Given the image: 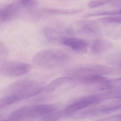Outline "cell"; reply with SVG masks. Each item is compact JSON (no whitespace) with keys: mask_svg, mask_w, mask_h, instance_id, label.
I'll return each mask as SVG.
<instances>
[{"mask_svg":"<svg viewBox=\"0 0 121 121\" xmlns=\"http://www.w3.org/2000/svg\"><path fill=\"white\" fill-rule=\"evenodd\" d=\"M73 78L72 77H64L58 78L52 81L47 86L44 87V91L52 92L59 86L64 85L72 81Z\"/></svg>","mask_w":121,"mask_h":121,"instance_id":"4fadbf2b","label":"cell"},{"mask_svg":"<svg viewBox=\"0 0 121 121\" xmlns=\"http://www.w3.org/2000/svg\"><path fill=\"white\" fill-rule=\"evenodd\" d=\"M18 4L27 8H35L37 6V0H18Z\"/></svg>","mask_w":121,"mask_h":121,"instance_id":"ffe728a7","label":"cell"},{"mask_svg":"<svg viewBox=\"0 0 121 121\" xmlns=\"http://www.w3.org/2000/svg\"><path fill=\"white\" fill-rule=\"evenodd\" d=\"M121 100H117L92 108L91 115L96 116L113 113L121 109Z\"/></svg>","mask_w":121,"mask_h":121,"instance_id":"9c48e42d","label":"cell"},{"mask_svg":"<svg viewBox=\"0 0 121 121\" xmlns=\"http://www.w3.org/2000/svg\"><path fill=\"white\" fill-rule=\"evenodd\" d=\"M121 13V10H104L94 11L87 13L84 15V17L87 18L92 16H116L118 15Z\"/></svg>","mask_w":121,"mask_h":121,"instance_id":"2e32d148","label":"cell"},{"mask_svg":"<svg viewBox=\"0 0 121 121\" xmlns=\"http://www.w3.org/2000/svg\"><path fill=\"white\" fill-rule=\"evenodd\" d=\"M44 32L47 39L52 41L58 39L60 41L63 38L62 37H64V34L71 35L69 28H64L58 26L46 28Z\"/></svg>","mask_w":121,"mask_h":121,"instance_id":"30bf717a","label":"cell"},{"mask_svg":"<svg viewBox=\"0 0 121 121\" xmlns=\"http://www.w3.org/2000/svg\"><path fill=\"white\" fill-rule=\"evenodd\" d=\"M102 95H88L78 99L67 105L63 113L67 117H70L79 111L92 105L98 104L104 100Z\"/></svg>","mask_w":121,"mask_h":121,"instance_id":"5b68a950","label":"cell"},{"mask_svg":"<svg viewBox=\"0 0 121 121\" xmlns=\"http://www.w3.org/2000/svg\"><path fill=\"white\" fill-rule=\"evenodd\" d=\"M62 44L71 48L73 51L81 54L87 52L89 44L86 41L80 38L64 37L60 40Z\"/></svg>","mask_w":121,"mask_h":121,"instance_id":"ba28073f","label":"cell"},{"mask_svg":"<svg viewBox=\"0 0 121 121\" xmlns=\"http://www.w3.org/2000/svg\"><path fill=\"white\" fill-rule=\"evenodd\" d=\"M121 115H117L111 117L102 119H99L96 121H121Z\"/></svg>","mask_w":121,"mask_h":121,"instance_id":"7402d4cb","label":"cell"},{"mask_svg":"<svg viewBox=\"0 0 121 121\" xmlns=\"http://www.w3.org/2000/svg\"><path fill=\"white\" fill-rule=\"evenodd\" d=\"M20 101L16 95L9 94L0 99V108L5 107Z\"/></svg>","mask_w":121,"mask_h":121,"instance_id":"e0dca14e","label":"cell"},{"mask_svg":"<svg viewBox=\"0 0 121 121\" xmlns=\"http://www.w3.org/2000/svg\"><path fill=\"white\" fill-rule=\"evenodd\" d=\"M8 89L10 94L18 96L20 101L35 96L44 91V87L38 82L27 79L15 82Z\"/></svg>","mask_w":121,"mask_h":121,"instance_id":"7a4b0ae2","label":"cell"},{"mask_svg":"<svg viewBox=\"0 0 121 121\" xmlns=\"http://www.w3.org/2000/svg\"><path fill=\"white\" fill-rule=\"evenodd\" d=\"M55 104H38L21 107L13 112L10 118L29 120L39 118L51 112L57 110Z\"/></svg>","mask_w":121,"mask_h":121,"instance_id":"3957f363","label":"cell"},{"mask_svg":"<svg viewBox=\"0 0 121 121\" xmlns=\"http://www.w3.org/2000/svg\"><path fill=\"white\" fill-rule=\"evenodd\" d=\"M112 44L108 40L101 38H97L94 40L91 45V51L94 54H102L109 49Z\"/></svg>","mask_w":121,"mask_h":121,"instance_id":"8fae6325","label":"cell"},{"mask_svg":"<svg viewBox=\"0 0 121 121\" xmlns=\"http://www.w3.org/2000/svg\"><path fill=\"white\" fill-rule=\"evenodd\" d=\"M62 114L60 110H55L39 117L37 121H58Z\"/></svg>","mask_w":121,"mask_h":121,"instance_id":"9a60e30c","label":"cell"},{"mask_svg":"<svg viewBox=\"0 0 121 121\" xmlns=\"http://www.w3.org/2000/svg\"><path fill=\"white\" fill-rule=\"evenodd\" d=\"M114 0H92L87 4V6L89 8H97L101 6L105 5L107 3H111Z\"/></svg>","mask_w":121,"mask_h":121,"instance_id":"d6986e66","label":"cell"},{"mask_svg":"<svg viewBox=\"0 0 121 121\" xmlns=\"http://www.w3.org/2000/svg\"><path fill=\"white\" fill-rule=\"evenodd\" d=\"M96 21L97 22L103 24H121V15L110 16L108 17H104L97 19Z\"/></svg>","mask_w":121,"mask_h":121,"instance_id":"ac0fdd59","label":"cell"},{"mask_svg":"<svg viewBox=\"0 0 121 121\" xmlns=\"http://www.w3.org/2000/svg\"><path fill=\"white\" fill-rule=\"evenodd\" d=\"M43 12L47 14L52 15H72L80 13L82 10L80 9H45Z\"/></svg>","mask_w":121,"mask_h":121,"instance_id":"5bb4252c","label":"cell"},{"mask_svg":"<svg viewBox=\"0 0 121 121\" xmlns=\"http://www.w3.org/2000/svg\"><path fill=\"white\" fill-rule=\"evenodd\" d=\"M31 66L27 63L15 61H8L4 62L0 70L2 74L9 77L22 76L28 73Z\"/></svg>","mask_w":121,"mask_h":121,"instance_id":"8992f818","label":"cell"},{"mask_svg":"<svg viewBox=\"0 0 121 121\" xmlns=\"http://www.w3.org/2000/svg\"><path fill=\"white\" fill-rule=\"evenodd\" d=\"M8 52V48L6 46L0 41V58L5 56Z\"/></svg>","mask_w":121,"mask_h":121,"instance_id":"44dd1931","label":"cell"},{"mask_svg":"<svg viewBox=\"0 0 121 121\" xmlns=\"http://www.w3.org/2000/svg\"><path fill=\"white\" fill-rule=\"evenodd\" d=\"M114 72L111 68L100 65H90L80 66L74 69L72 72L77 77L87 75L109 74Z\"/></svg>","mask_w":121,"mask_h":121,"instance_id":"52a82bcc","label":"cell"},{"mask_svg":"<svg viewBox=\"0 0 121 121\" xmlns=\"http://www.w3.org/2000/svg\"><path fill=\"white\" fill-rule=\"evenodd\" d=\"M67 54L58 49H47L38 53L33 59V63L38 67L45 68L58 67L70 60Z\"/></svg>","mask_w":121,"mask_h":121,"instance_id":"6da1fadb","label":"cell"},{"mask_svg":"<svg viewBox=\"0 0 121 121\" xmlns=\"http://www.w3.org/2000/svg\"><path fill=\"white\" fill-rule=\"evenodd\" d=\"M0 121H5V120H0Z\"/></svg>","mask_w":121,"mask_h":121,"instance_id":"603a6c76","label":"cell"},{"mask_svg":"<svg viewBox=\"0 0 121 121\" xmlns=\"http://www.w3.org/2000/svg\"><path fill=\"white\" fill-rule=\"evenodd\" d=\"M72 35L79 34L85 37L99 38L102 34L101 28L97 22L89 20L76 21L69 28Z\"/></svg>","mask_w":121,"mask_h":121,"instance_id":"277c9868","label":"cell"},{"mask_svg":"<svg viewBox=\"0 0 121 121\" xmlns=\"http://www.w3.org/2000/svg\"><path fill=\"white\" fill-rule=\"evenodd\" d=\"M19 11L18 7L15 4L7 6L0 10L1 21H8L14 18Z\"/></svg>","mask_w":121,"mask_h":121,"instance_id":"7c38bea8","label":"cell"}]
</instances>
